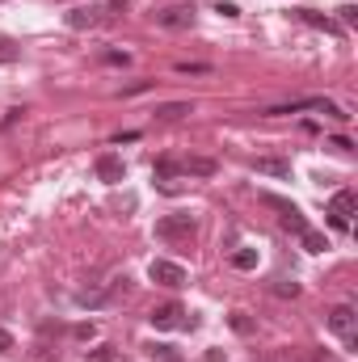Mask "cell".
I'll return each mask as SVG.
<instances>
[{
    "instance_id": "cell-1",
    "label": "cell",
    "mask_w": 358,
    "mask_h": 362,
    "mask_svg": "<svg viewBox=\"0 0 358 362\" xmlns=\"http://www.w3.org/2000/svg\"><path fill=\"white\" fill-rule=\"evenodd\" d=\"M194 236H198L194 215H165L156 223V240H165V245H190Z\"/></svg>"
},
{
    "instance_id": "cell-2",
    "label": "cell",
    "mask_w": 358,
    "mask_h": 362,
    "mask_svg": "<svg viewBox=\"0 0 358 362\" xmlns=\"http://www.w3.org/2000/svg\"><path fill=\"white\" fill-rule=\"evenodd\" d=\"M329 333L342 337L346 350H358V312L350 303H337V308L329 312Z\"/></svg>"
},
{
    "instance_id": "cell-3",
    "label": "cell",
    "mask_w": 358,
    "mask_h": 362,
    "mask_svg": "<svg viewBox=\"0 0 358 362\" xmlns=\"http://www.w3.org/2000/svg\"><path fill=\"white\" fill-rule=\"evenodd\" d=\"M299 110H321V114L333 118V122H350V114H346L337 101H329V97H304V101H291V105H274L270 114H299Z\"/></svg>"
},
{
    "instance_id": "cell-4",
    "label": "cell",
    "mask_w": 358,
    "mask_h": 362,
    "mask_svg": "<svg viewBox=\"0 0 358 362\" xmlns=\"http://www.w3.org/2000/svg\"><path fill=\"white\" fill-rule=\"evenodd\" d=\"M105 17H110L105 4H72V8L64 13V25H68V30H97Z\"/></svg>"
},
{
    "instance_id": "cell-5",
    "label": "cell",
    "mask_w": 358,
    "mask_h": 362,
    "mask_svg": "<svg viewBox=\"0 0 358 362\" xmlns=\"http://www.w3.org/2000/svg\"><path fill=\"white\" fill-rule=\"evenodd\" d=\"M358 198L354 189H337L333 198H329V223L337 228V232H350V215H354Z\"/></svg>"
},
{
    "instance_id": "cell-6",
    "label": "cell",
    "mask_w": 358,
    "mask_h": 362,
    "mask_svg": "<svg viewBox=\"0 0 358 362\" xmlns=\"http://www.w3.org/2000/svg\"><path fill=\"white\" fill-rule=\"evenodd\" d=\"M152 17H156V25H165V30H190V25H194V4H169V8H156Z\"/></svg>"
},
{
    "instance_id": "cell-7",
    "label": "cell",
    "mask_w": 358,
    "mask_h": 362,
    "mask_svg": "<svg viewBox=\"0 0 358 362\" xmlns=\"http://www.w3.org/2000/svg\"><path fill=\"white\" fill-rule=\"evenodd\" d=\"M156 329H190L194 320L185 316V308L181 303H161V308H152V316H148Z\"/></svg>"
},
{
    "instance_id": "cell-8",
    "label": "cell",
    "mask_w": 358,
    "mask_h": 362,
    "mask_svg": "<svg viewBox=\"0 0 358 362\" xmlns=\"http://www.w3.org/2000/svg\"><path fill=\"white\" fill-rule=\"evenodd\" d=\"M148 278H152L156 286H169V291L185 286V270H181L178 262H161V257H156V262L148 266Z\"/></svg>"
},
{
    "instance_id": "cell-9",
    "label": "cell",
    "mask_w": 358,
    "mask_h": 362,
    "mask_svg": "<svg viewBox=\"0 0 358 362\" xmlns=\"http://www.w3.org/2000/svg\"><path fill=\"white\" fill-rule=\"evenodd\" d=\"M93 173L105 181V185H118V181L127 177V165H122V156H114V152H101V156L93 160Z\"/></svg>"
},
{
    "instance_id": "cell-10",
    "label": "cell",
    "mask_w": 358,
    "mask_h": 362,
    "mask_svg": "<svg viewBox=\"0 0 358 362\" xmlns=\"http://www.w3.org/2000/svg\"><path fill=\"white\" fill-rule=\"evenodd\" d=\"M295 17H299V21H308L312 30H325V34H333V38H342V34H346V30L333 21V17H325V13H316V8H295Z\"/></svg>"
},
{
    "instance_id": "cell-11",
    "label": "cell",
    "mask_w": 358,
    "mask_h": 362,
    "mask_svg": "<svg viewBox=\"0 0 358 362\" xmlns=\"http://www.w3.org/2000/svg\"><path fill=\"white\" fill-rule=\"evenodd\" d=\"M253 169H258V173H266V177H291V165H287L282 156H258V160H253Z\"/></svg>"
},
{
    "instance_id": "cell-12",
    "label": "cell",
    "mask_w": 358,
    "mask_h": 362,
    "mask_svg": "<svg viewBox=\"0 0 358 362\" xmlns=\"http://www.w3.org/2000/svg\"><path fill=\"white\" fill-rule=\"evenodd\" d=\"M178 169L190 173V177H211V173H215V160H211V156H185Z\"/></svg>"
},
{
    "instance_id": "cell-13",
    "label": "cell",
    "mask_w": 358,
    "mask_h": 362,
    "mask_svg": "<svg viewBox=\"0 0 358 362\" xmlns=\"http://www.w3.org/2000/svg\"><path fill=\"white\" fill-rule=\"evenodd\" d=\"M278 223H282V228H287L291 236H304V232L312 228V223L304 219V211H291V215H278Z\"/></svg>"
},
{
    "instance_id": "cell-14",
    "label": "cell",
    "mask_w": 358,
    "mask_h": 362,
    "mask_svg": "<svg viewBox=\"0 0 358 362\" xmlns=\"http://www.w3.org/2000/svg\"><path fill=\"white\" fill-rule=\"evenodd\" d=\"M190 110H194L190 101H169V105H156V118H161V122H173V118L190 114Z\"/></svg>"
},
{
    "instance_id": "cell-15",
    "label": "cell",
    "mask_w": 358,
    "mask_h": 362,
    "mask_svg": "<svg viewBox=\"0 0 358 362\" xmlns=\"http://www.w3.org/2000/svg\"><path fill=\"white\" fill-rule=\"evenodd\" d=\"M299 245H304L308 253H325V249H329V240H325V232H316V228H308V232L299 236Z\"/></svg>"
},
{
    "instance_id": "cell-16",
    "label": "cell",
    "mask_w": 358,
    "mask_h": 362,
    "mask_svg": "<svg viewBox=\"0 0 358 362\" xmlns=\"http://www.w3.org/2000/svg\"><path fill=\"white\" fill-rule=\"evenodd\" d=\"M232 270H258V249H236L232 253Z\"/></svg>"
},
{
    "instance_id": "cell-17",
    "label": "cell",
    "mask_w": 358,
    "mask_h": 362,
    "mask_svg": "<svg viewBox=\"0 0 358 362\" xmlns=\"http://www.w3.org/2000/svg\"><path fill=\"white\" fill-rule=\"evenodd\" d=\"M262 202H266L270 211H278V215H291V211H299V206H295V202H287V198H278V194H262Z\"/></svg>"
},
{
    "instance_id": "cell-18",
    "label": "cell",
    "mask_w": 358,
    "mask_h": 362,
    "mask_svg": "<svg viewBox=\"0 0 358 362\" xmlns=\"http://www.w3.org/2000/svg\"><path fill=\"white\" fill-rule=\"evenodd\" d=\"M17 59H21V47H17L13 38L0 34V64H17Z\"/></svg>"
},
{
    "instance_id": "cell-19",
    "label": "cell",
    "mask_w": 358,
    "mask_h": 362,
    "mask_svg": "<svg viewBox=\"0 0 358 362\" xmlns=\"http://www.w3.org/2000/svg\"><path fill=\"white\" fill-rule=\"evenodd\" d=\"M270 291H274L278 299H295V295H299V282H287V278H278V282H274Z\"/></svg>"
},
{
    "instance_id": "cell-20",
    "label": "cell",
    "mask_w": 358,
    "mask_h": 362,
    "mask_svg": "<svg viewBox=\"0 0 358 362\" xmlns=\"http://www.w3.org/2000/svg\"><path fill=\"white\" fill-rule=\"evenodd\" d=\"M148 89H156V81H152V76H139V81L122 85V97H135V93H148Z\"/></svg>"
},
{
    "instance_id": "cell-21",
    "label": "cell",
    "mask_w": 358,
    "mask_h": 362,
    "mask_svg": "<svg viewBox=\"0 0 358 362\" xmlns=\"http://www.w3.org/2000/svg\"><path fill=\"white\" fill-rule=\"evenodd\" d=\"M152 358H161V362H181V354L173 350V346H152Z\"/></svg>"
},
{
    "instance_id": "cell-22",
    "label": "cell",
    "mask_w": 358,
    "mask_h": 362,
    "mask_svg": "<svg viewBox=\"0 0 358 362\" xmlns=\"http://www.w3.org/2000/svg\"><path fill=\"white\" fill-rule=\"evenodd\" d=\"M181 76H207L211 72V64H178Z\"/></svg>"
},
{
    "instance_id": "cell-23",
    "label": "cell",
    "mask_w": 358,
    "mask_h": 362,
    "mask_svg": "<svg viewBox=\"0 0 358 362\" xmlns=\"http://www.w3.org/2000/svg\"><path fill=\"white\" fill-rule=\"evenodd\" d=\"M232 329H236V333H253V320H249L245 312H232Z\"/></svg>"
},
{
    "instance_id": "cell-24",
    "label": "cell",
    "mask_w": 358,
    "mask_h": 362,
    "mask_svg": "<svg viewBox=\"0 0 358 362\" xmlns=\"http://www.w3.org/2000/svg\"><path fill=\"white\" fill-rule=\"evenodd\" d=\"M337 13H342V21H337V25H354V21H358V8H354V4H342Z\"/></svg>"
},
{
    "instance_id": "cell-25",
    "label": "cell",
    "mask_w": 358,
    "mask_h": 362,
    "mask_svg": "<svg viewBox=\"0 0 358 362\" xmlns=\"http://www.w3.org/2000/svg\"><path fill=\"white\" fill-rule=\"evenodd\" d=\"M329 148H337V152H346V156H350V152H354V144H350V139H346V135H333V139H329Z\"/></svg>"
},
{
    "instance_id": "cell-26",
    "label": "cell",
    "mask_w": 358,
    "mask_h": 362,
    "mask_svg": "<svg viewBox=\"0 0 358 362\" xmlns=\"http://www.w3.org/2000/svg\"><path fill=\"white\" fill-rule=\"evenodd\" d=\"M21 114H25V110H21V105H13V110H8V114H4V122H0V131H8V127H13V122H17V118H21Z\"/></svg>"
},
{
    "instance_id": "cell-27",
    "label": "cell",
    "mask_w": 358,
    "mask_h": 362,
    "mask_svg": "<svg viewBox=\"0 0 358 362\" xmlns=\"http://www.w3.org/2000/svg\"><path fill=\"white\" fill-rule=\"evenodd\" d=\"M173 173H178V165H173V160H161V165H156V177H161V181L173 177Z\"/></svg>"
},
{
    "instance_id": "cell-28",
    "label": "cell",
    "mask_w": 358,
    "mask_h": 362,
    "mask_svg": "<svg viewBox=\"0 0 358 362\" xmlns=\"http://www.w3.org/2000/svg\"><path fill=\"white\" fill-rule=\"evenodd\" d=\"M105 64H131V55L127 51H105Z\"/></svg>"
},
{
    "instance_id": "cell-29",
    "label": "cell",
    "mask_w": 358,
    "mask_h": 362,
    "mask_svg": "<svg viewBox=\"0 0 358 362\" xmlns=\"http://www.w3.org/2000/svg\"><path fill=\"white\" fill-rule=\"evenodd\" d=\"M8 350H13V333H4V329H0V354H8Z\"/></svg>"
},
{
    "instance_id": "cell-30",
    "label": "cell",
    "mask_w": 358,
    "mask_h": 362,
    "mask_svg": "<svg viewBox=\"0 0 358 362\" xmlns=\"http://www.w3.org/2000/svg\"><path fill=\"white\" fill-rule=\"evenodd\" d=\"M321 362H337V358H329V354H321Z\"/></svg>"
}]
</instances>
